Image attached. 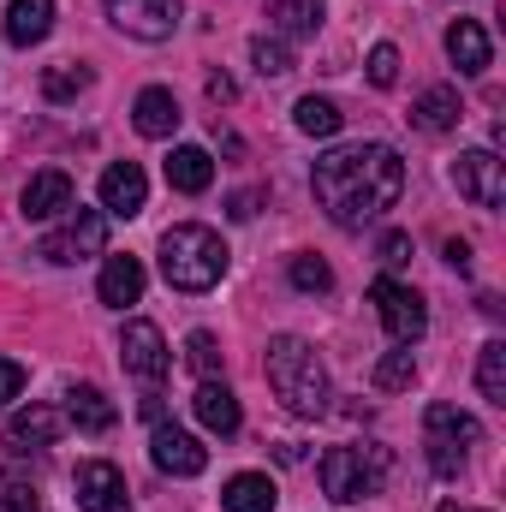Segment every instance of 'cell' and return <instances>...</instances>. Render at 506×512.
Instances as JSON below:
<instances>
[{
    "label": "cell",
    "mask_w": 506,
    "mask_h": 512,
    "mask_svg": "<svg viewBox=\"0 0 506 512\" xmlns=\"http://www.w3.org/2000/svg\"><path fill=\"white\" fill-rule=\"evenodd\" d=\"M251 60H256L262 78H286V72H292V42H286V36H256Z\"/></svg>",
    "instance_id": "f1b7e54d"
},
{
    "label": "cell",
    "mask_w": 506,
    "mask_h": 512,
    "mask_svg": "<svg viewBox=\"0 0 506 512\" xmlns=\"http://www.w3.org/2000/svg\"><path fill=\"white\" fill-rule=\"evenodd\" d=\"M191 411H197V423L209 435H239V423H245V411H239V399H233L227 382H203L197 399H191Z\"/></svg>",
    "instance_id": "9a60e30c"
},
{
    "label": "cell",
    "mask_w": 506,
    "mask_h": 512,
    "mask_svg": "<svg viewBox=\"0 0 506 512\" xmlns=\"http://www.w3.org/2000/svg\"><path fill=\"white\" fill-rule=\"evenodd\" d=\"M370 84H376V90H393V84H399V48H393V42L370 48Z\"/></svg>",
    "instance_id": "d6a6232c"
},
{
    "label": "cell",
    "mask_w": 506,
    "mask_h": 512,
    "mask_svg": "<svg viewBox=\"0 0 506 512\" xmlns=\"http://www.w3.org/2000/svg\"><path fill=\"white\" fill-rule=\"evenodd\" d=\"M24 393V364L18 358H0V405H12Z\"/></svg>",
    "instance_id": "e575fe53"
},
{
    "label": "cell",
    "mask_w": 506,
    "mask_h": 512,
    "mask_svg": "<svg viewBox=\"0 0 506 512\" xmlns=\"http://www.w3.org/2000/svg\"><path fill=\"white\" fill-rule=\"evenodd\" d=\"M262 370H268L274 399H280L292 417H322V411H328V370H322V358H316L310 340H298V334H274Z\"/></svg>",
    "instance_id": "7a4b0ae2"
},
{
    "label": "cell",
    "mask_w": 506,
    "mask_h": 512,
    "mask_svg": "<svg viewBox=\"0 0 506 512\" xmlns=\"http://www.w3.org/2000/svg\"><path fill=\"white\" fill-rule=\"evenodd\" d=\"M292 120H298V131H310V137H334V131L346 126V114H340L328 96H304V102L292 108Z\"/></svg>",
    "instance_id": "d4e9b609"
},
{
    "label": "cell",
    "mask_w": 506,
    "mask_h": 512,
    "mask_svg": "<svg viewBox=\"0 0 506 512\" xmlns=\"http://www.w3.org/2000/svg\"><path fill=\"white\" fill-rule=\"evenodd\" d=\"M161 274H167L173 292H209V286L227 274V245H221V233H215V227H197V221L167 227V239H161Z\"/></svg>",
    "instance_id": "3957f363"
},
{
    "label": "cell",
    "mask_w": 506,
    "mask_h": 512,
    "mask_svg": "<svg viewBox=\"0 0 506 512\" xmlns=\"http://www.w3.org/2000/svg\"><path fill=\"white\" fill-rule=\"evenodd\" d=\"M185 358H191V370H197L203 382H215V376H221V346H215V334H209V328H197V334L185 340Z\"/></svg>",
    "instance_id": "4dcf8cb0"
},
{
    "label": "cell",
    "mask_w": 506,
    "mask_h": 512,
    "mask_svg": "<svg viewBox=\"0 0 506 512\" xmlns=\"http://www.w3.org/2000/svg\"><path fill=\"white\" fill-rule=\"evenodd\" d=\"M423 429H429V441H483V423L471 417V411H459V405H429L423 411Z\"/></svg>",
    "instance_id": "cb8c5ba5"
},
{
    "label": "cell",
    "mask_w": 506,
    "mask_h": 512,
    "mask_svg": "<svg viewBox=\"0 0 506 512\" xmlns=\"http://www.w3.org/2000/svg\"><path fill=\"white\" fill-rule=\"evenodd\" d=\"M370 304H376L381 328H387L399 346H417V340H423V328H429V310H423V298H417L411 286H399L393 274H381L376 286H370Z\"/></svg>",
    "instance_id": "8992f818"
},
{
    "label": "cell",
    "mask_w": 506,
    "mask_h": 512,
    "mask_svg": "<svg viewBox=\"0 0 506 512\" xmlns=\"http://www.w3.org/2000/svg\"><path fill=\"white\" fill-rule=\"evenodd\" d=\"M84 90H90V72L72 66V60H60V66L42 72V96H48V102H72V96H84Z\"/></svg>",
    "instance_id": "4316f807"
},
{
    "label": "cell",
    "mask_w": 506,
    "mask_h": 512,
    "mask_svg": "<svg viewBox=\"0 0 506 512\" xmlns=\"http://www.w3.org/2000/svg\"><path fill=\"white\" fill-rule=\"evenodd\" d=\"M72 495L84 512H131V495H126V471L108 465V459H84L78 477H72Z\"/></svg>",
    "instance_id": "ba28073f"
},
{
    "label": "cell",
    "mask_w": 506,
    "mask_h": 512,
    "mask_svg": "<svg viewBox=\"0 0 506 512\" xmlns=\"http://www.w3.org/2000/svg\"><path fill=\"white\" fill-rule=\"evenodd\" d=\"M96 292H102V304H108V310L137 304V298H143V262H137V256H108V262H102Z\"/></svg>",
    "instance_id": "ac0fdd59"
},
{
    "label": "cell",
    "mask_w": 506,
    "mask_h": 512,
    "mask_svg": "<svg viewBox=\"0 0 506 512\" xmlns=\"http://www.w3.org/2000/svg\"><path fill=\"white\" fill-rule=\"evenodd\" d=\"M447 60H453L465 78L489 72V30H483L477 18H453V24H447Z\"/></svg>",
    "instance_id": "2e32d148"
},
{
    "label": "cell",
    "mask_w": 506,
    "mask_h": 512,
    "mask_svg": "<svg viewBox=\"0 0 506 512\" xmlns=\"http://www.w3.org/2000/svg\"><path fill=\"white\" fill-rule=\"evenodd\" d=\"M274 501H280V489H274L262 471H239V477L221 489V507L227 512H274Z\"/></svg>",
    "instance_id": "7402d4cb"
},
{
    "label": "cell",
    "mask_w": 506,
    "mask_h": 512,
    "mask_svg": "<svg viewBox=\"0 0 506 512\" xmlns=\"http://www.w3.org/2000/svg\"><path fill=\"white\" fill-rule=\"evenodd\" d=\"M310 191H316V203L334 227H364V221H381L399 203L405 161L387 143H346V149H328L316 161Z\"/></svg>",
    "instance_id": "6da1fadb"
},
{
    "label": "cell",
    "mask_w": 506,
    "mask_h": 512,
    "mask_svg": "<svg viewBox=\"0 0 506 512\" xmlns=\"http://www.w3.org/2000/svg\"><path fill=\"white\" fill-rule=\"evenodd\" d=\"M453 179H459V191H465L477 209H501L506 203V161L495 155V149H471V155H459Z\"/></svg>",
    "instance_id": "30bf717a"
},
{
    "label": "cell",
    "mask_w": 506,
    "mask_h": 512,
    "mask_svg": "<svg viewBox=\"0 0 506 512\" xmlns=\"http://www.w3.org/2000/svg\"><path fill=\"white\" fill-rule=\"evenodd\" d=\"M108 18L137 42H167L179 30V0H108Z\"/></svg>",
    "instance_id": "9c48e42d"
},
{
    "label": "cell",
    "mask_w": 506,
    "mask_h": 512,
    "mask_svg": "<svg viewBox=\"0 0 506 512\" xmlns=\"http://www.w3.org/2000/svg\"><path fill=\"white\" fill-rule=\"evenodd\" d=\"M286 274H292V286H298V292H334V268H328L322 256H292V268H286Z\"/></svg>",
    "instance_id": "f546056e"
},
{
    "label": "cell",
    "mask_w": 506,
    "mask_h": 512,
    "mask_svg": "<svg viewBox=\"0 0 506 512\" xmlns=\"http://www.w3.org/2000/svg\"><path fill=\"white\" fill-rule=\"evenodd\" d=\"M477 387L489 405H506V340H489L483 358H477Z\"/></svg>",
    "instance_id": "484cf974"
},
{
    "label": "cell",
    "mask_w": 506,
    "mask_h": 512,
    "mask_svg": "<svg viewBox=\"0 0 506 512\" xmlns=\"http://www.w3.org/2000/svg\"><path fill=\"white\" fill-rule=\"evenodd\" d=\"M274 24H280L286 36H316L322 0H274Z\"/></svg>",
    "instance_id": "83f0119b"
},
{
    "label": "cell",
    "mask_w": 506,
    "mask_h": 512,
    "mask_svg": "<svg viewBox=\"0 0 506 512\" xmlns=\"http://www.w3.org/2000/svg\"><path fill=\"white\" fill-rule=\"evenodd\" d=\"M411 382H417V358H411V352H387V358L376 364L381 393H399V387H411Z\"/></svg>",
    "instance_id": "1f68e13d"
},
{
    "label": "cell",
    "mask_w": 506,
    "mask_h": 512,
    "mask_svg": "<svg viewBox=\"0 0 506 512\" xmlns=\"http://www.w3.org/2000/svg\"><path fill=\"white\" fill-rule=\"evenodd\" d=\"M376 256L387 262V268H405V262H411V233H387Z\"/></svg>",
    "instance_id": "d590c367"
},
{
    "label": "cell",
    "mask_w": 506,
    "mask_h": 512,
    "mask_svg": "<svg viewBox=\"0 0 506 512\" xmlns=\"http://www.w3.org/2000/svg\"><path fill=\"white\" fill-rule=\"evenodd\" d=\"M131 126L143 131V137H173V131H179V102H173V90L149 84V90L131 102Z\"/></svg>",
    "instance_id": "44dd1931"
},
{
    "label": "cell",
    "mask_w": 506,
    "mask_h": 512,
    "mask_svg": "<svg viewBox=\"0 0 506 512\" xmlns=\"http://www.w3.org/2000/svg\"><path fill=\"white\" fill-rule=\"evenodd\" d=\"M316 477H322V495L340 501V507L370 501L387 483V453L381 447H328L322 465H316Z\"/></svg>",
    "instance_id": "277c9868"
},
{
    "label": "cell",
    "mask_w": 506,
    "mask_h": 512,
    "mask_svg": "<svg viewBox=\"0 0 506 512\" xmlns=\"http://www.w3.org/2000/svg\"><path fill=\"white\" fill-rule=\"evenodd\" d=\"M149 459H155L167 477H197V471L209 465V447H203L197 435L173 429V423H155V435H149Z\"/></svg>",
    "instance_id": "8fae6325"
},
{
    "label": "cell",
    "mask_w": 506,
    "mask_h": 512,
    "mask_svg": "<svg viewBox=\"0 0 506 512\" xmlns=\"http://www.w3.org/2000/svg\"><path fill=\"white\" fill-rule=\"evenodd\" d=\"M143 203H149V179H143V167L137 161H114L108 173H102V215H143Z\"/></svg>",
    "instance_id": "7c38bea8"
},
{
    "label": "cell",
    "mask_w": 506,
    "mask_h": 512,
    "mask_svg": "<svg viewBox=\"0 0 506 512\" xmlns=\"http://www.w3.org/2000/svg\"><path fill=\"white\" fill-rule=\"evenodd\" d=\"M459 459H465V453H459L453 441H429V465H435L441 477H453V471H459Z\"/></svg>",
    "instance_id": "8d00e7d4"
},
{
    "label": "cell",
    "mask_w": 506,
    "mask_h": 512,
    "mask_svg": "<svg viewBox=\"0 0 506 512\" xmlns=\"http://www.w3.org/2000/svg\"><path fill=\"white\" fill-rule=\"evenodd\" d=\"M447 262L465 274V268H471V245H465V239H447Z\"/></svg>",
    "instance_id": "60d3db41"
},
{
    "label": "cell",
    "mask_w": 506,
    "mask_h": 512,
    "mask_svg": "<svg viewBox=\"0 0 506 512\" xmlns=\"http://www.w3.org/2000/svg\"><path fill=\"white\" fill-rule=\"evenodd\" d=\"M54 30V0H12L6 6V42L12 48H36Z\"/></svg>",
    "instance_id": "ffe728a7"
},
{
    "label": "cell",
    "mask_w": 506,
    "mask_h": 512,
    "mask_svg": "<svg viewBox=\"0 0 506 512\" xmlns=\"http://www.w3.org/2000/svg\"><path fill=\"white\" fill-rule=\"evenodd\" d=\"M0 512H36V495L30 489H6L0 495Z\"/></svg>",
    "instance_id": "f35d334b"
},
{
    "label": "cell",
    "mask_w": 506,
    "mask_h": 512,
    "mask_svg": "<svg viewBox=\"0 0 506 512\" xmlns=\"http://www.w3.org/2000/svg\"><path fill=\"white\" fill-rule=\"evenodd\" d=\"M441 512H465V507H453V501H447V507H441Z\"/></svg>",
    "instance_id": "7bdbcfd3"
},
{
    "label": "cell",
    "mask_w": 506,
    "mask_h": 512,
    "mask_svg": "<svg viewBox=\"0 0 506 512\" xmlns=\"http://www.w3.org/2000/svg\"><path fill=\"white\" fill-rule=\"evenodd\" d=\"M417 131H429V137H447V131L465 120V102H459V90L453 84H435V90H423L417 102H411V114H405Z\"/></svg>",
    "instance_id": "5bb4252c"
},
{
    "label": "cell",
    "mask_w": 506,
    "mask_h": 512,
    "mask_svg": "<svg viewBox=\"0 0 506 512\" xmlns=\"http://www.w3.org/2000/svg\"><path fill=\"white\" fill-rule=\"evenodd\" d=\"M209 96H215V102H233L239 90H233V78H227V72H209Z\"/></svg>",
    "instance_id": "ab89813d"
},
{
    "label": "cell",
    "mask_w": 506,
    "mask_h": 512,
    "mask_svg": "<svg viewBox=\"0 0 506 512\" xmlns=\"http://www.w3.org/2000/svg\"><path fill=\"white\" fill-rule=\"evenodd\" d=\"M72 173H60V167H42V173H30V185H24V215L30 221H54V215H66L72 209Z\"/></svg>",
    "instance_id": "4fadbf2b"
},
{
    "label": "cell",
    "mask_w": 506,
    "mask_h": 512,
    "mask_svg": "<svg viewBox=\"0 0 506 512\" xmlns=\"http://www.w3.org/2000/svg\"><path fill=\"white\" fill-rule=\"evenodd\" d=\"M60 429H66V417H60L54 405H30V411H18V417L6 423V435H12V441H30V447H54Z\"/></svg>",
    "instance_id": "603a6c76"
},
{
    "label": "cell",
    "mask_w": 506,
    "mask_h": 512,
    "mask_svg": "<svg viewBox=\"0 0 506 512\" xmlns=\"http://www.w3.org/2000/svg\"><path fill=\"white\" fill-rule=\"evenodd\" d=\"M167 185H173V191H185V197L209 191V185H215V161H209V149L179 143V149L167 155Z\"/></svg>",
    "instance_id": "d6986e66"
},
{
    "label": "cell",
    "mask_w": 506,
    "mask_h": 512,
    "mask_svg": "<svg viewBox=\"0 0 506 512\" xmlns=\"http://www.w3.org/2000/svg\"><path fill=\"white\" fill-rule=\"evenodd\" d=\"M143 417H149V423H167V405H161V393H149V399H143Z\"/></svg>",
    "instance_id": "b9f144b4"
},
{
    "label": "cell",
    "mask_w": 506,
    "mask_h": 512,
    "mask_svg": "<svg viewBox=\"0 0 506 512\" xmlns=\"http://www.w3.org/2000/svg\"><path fill=\"white\" fill-rule=\"evenodd\" d=\"M120 364H126V376H137V382H149V387L173 370V352H167V340H161L155 322H126V334H120Z\"/></svg>",
    "instance_id": "52a82bcc"
},
{
    "label": "cell",
    "mask_w": 506,
    "mask_h": 512,
    "mask_svg": "<svg viewBox=\"0 0 506 512\" xmlns=\"http://www.w3.org/2000/svg\"><path fill=\"white\" fill-rule=\"evenodd\" d=\"M108 245V215L102 209H66V221L36 245V256H48V262H84V256H102Z\"/></svg>",
    "instance_id": "5b68a950"
},
{
    "label": "cell",
    "mask_w": 506,
    "mask_h": 512,
    "mask_svg": "<svg viewBox=\"0 0 506 512\" xmlns=\"http://www.w3.org/2000/svg\"><path fill=\"white\" fill-rule=\"evenodd\" d=\"M256 209H262V191H233V197H227V215H233V221H251Z\"/></svg>",
    "instance_id": "74e56055"
},
{
    "label": "cell",
    "mask_w": 506,
    "mask_h": 512,
    "mask_svg": "<svg viewBox=\"0 0 506 512\" xmlns=\"http://www.w3.org/2000/svg\"><path fill=\"white\" fill-rule=\"evenodd\" d=\"M114 399L102 393V387H90V382H78V387H66V423H78L84 435H108L114 429Z\"/></svg>",
    "instance_id": "e0dca14e"
},
{
    "label": "cell",
    "mask_w": 506,
    "mask_h": 512,
    "mask_svg": "<svg viewBox=\"0 0 506 512\" xmlns=\"http://www.w3.org/2000/svg\"><path fill=\"white\" fill-rule=\"evenodd\" d=\"M36 471H42V459H36V453H18V441H12V447H0V477H24V483H30Z\"/></svg>",
    "instance_id": "836d02e7"
}]
</instances>
